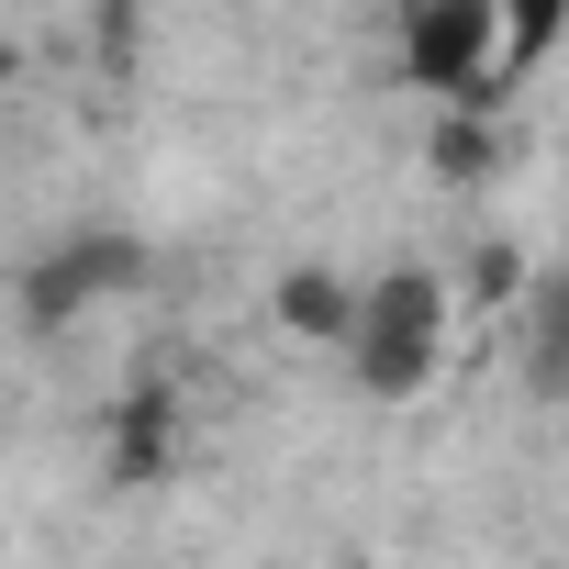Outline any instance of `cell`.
<instances>
[{"label":"cell","mask_w":569,"mask_h":569,"mask_svg":"<svg viewBox=\"0 0 569 569\" xmlns=\"http://www.w3.org/2000/svg\"><path fill=\"white\" fill-rule=\"evenodd\" d=\"M347 369H358L369 402H413V391L447 369V279H425V268H380L369 291H358Z\"/></svg>","instance_id":"6da1fadb"},{"label":"cell","mask_w":569,"mask_h":569,"mask_svg":"<svg viewBox=\"0 0 569 569\" xmlns=\"http://www.w3.org/2000/svg\"><path fill=\"white\" fill-rule=\"evenodd\" d=\"M123 291H146V234L90 223V234H57V246L23 268V325L57 336V325H79L90 302H123Z\"/></svg>","instance_id":"7a4b0ae2"},{"label":"cell","mask_w":569,"mask_h":569,"mask_svg":"<svg viewBox=\"0 0 569 569\" xmlns=\"http://www.w3.org/2000/svg\"><path fill=\"white\" fill-rule=\"evenodd\" d=\"M402 79L436 101L502 79V0H402Z\"/></svg>","instance_id":"3957f363"},{"label":"cell","mask_w":569,"mask_h":569,"mask_svg":"<svg viewBox=\"0 0 569 569\" xmlns=\"http://www.w3.org/2000/svg\"><path fill=\"white\" fill-rule=\"evenodd\" d=\"M279 336L291 347H347L358 336V279H336V268H279Z\"/></svg>","instance_id":"277c9868"},{"label":"cell","mask_w":569,"mask_h":569,"mask_svg":"<svg viewBox=\"0 0 569 569\" xmlns=\"http://www.w3.org/2000/svg\"><path fill=\"white\" fill-rule=\"evenodd\" d=\"M168 458H179V402H168V391H134V402L112 413V491L168 480Z\"/></svg>","instance_id":"5b68a950"},{"label":"cell","mask_w":569,"mask_h":569,"mask_svg":"<svg viewBox=\"0 0 569 569\" xmlns=\"http://www.w3.org/2000/svg\"><path fill=\"white\" fill-rule=\"evenodd\" d=\"M525 380H536V402L569 413V268H547L525 291Z\"/></svg>","instance_id":"8992f818"},{"label":"cell","mask_w":569,"mask_h":569,"mask_svg":"<svg viewBox=\"0 0 569 569\" xmlns=\"http://www.w3.org/2000/svg\"><path fill=\"white\" fill-rule=\"evenodd\" d=\"M491 168H502V134H491L480 112H447V123H436V179H447V190H480Z\"/></svg>","instance_id":"52a82bcc"},{"label":"cell","mask_w":569,"mask_h":569,"mask_svg":"<svg viewBox=\"0 0 569 569\" xmlns=\"http://www.w3.org/2000/svg\"><path fill=\"white\" fill-rule=\"evenodd\" d=\"M558 34H569V0H502V79H525Z\"/></svg>","instance_id":"ba28073f"},{"label":"cell","mask_w":569,"mask_h":569,"mask_svg":"<svg viewBox=\"0 0 569 569\" xmlns=\"http://www.w3.org/2000/svg\"><path fill=\"white\" fill-rule=\"evenodd\" d=\"M513 291H525V257L513 246H480L469 257V302H513Z\"/></svg>","instance_id":"9c48e42d"},{"label":"cell","mask_w":569,"mask_h":569,"mask_svg":"<svg viewBox=\"0 0 569 569\" xmlns=\"http://www.w3.org/2000/svg\"><path fill=\"white\" fill-rule=\"evenodd\" d=\"M12 68H23V57H12V46H0V79H12Z\"/></svg>","instance_id":"30bf717a"}]
</instances>
